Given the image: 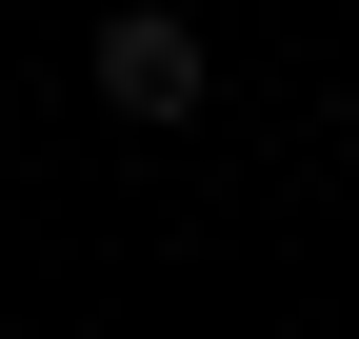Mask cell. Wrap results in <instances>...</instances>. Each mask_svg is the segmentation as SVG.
Returning <instances> with one entry per match:
<instances>
[{
	"instance_id": "cell-1",
	"label": "cell",
	"mask_w": 359,
	"mask_h": 339,
	"mask_svg": "<svg viewBox=\"0 0 359 339\" xmlns=\"http://www.w3.org/2000/svg\"><path fill=\"white\" fill-rule=\"evenodd\" d=\"M100 100L120 120H200V20H180V0H120L100 20Z\"/></svg>"
}]
</instances>
